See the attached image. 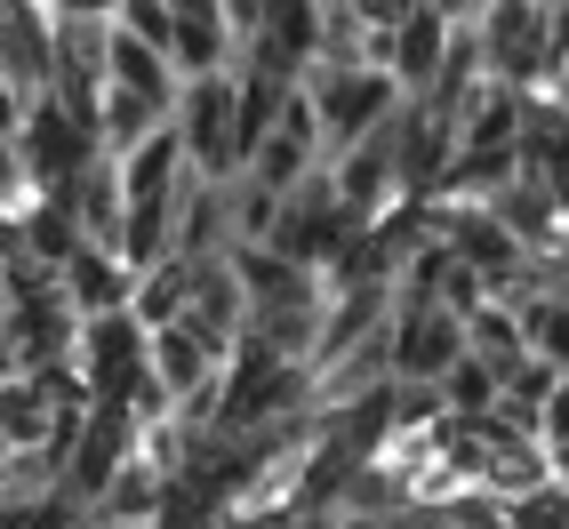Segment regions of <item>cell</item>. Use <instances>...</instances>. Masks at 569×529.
Returning a JSON list of instances; mask_svg holds the SVG:
<instances>
[{
    "label": "cell",
    "mask_w": 569,
    "mask_h": 529,
    "mask_svg": "<svg viewBox=\"0 0 569 529\" xmlns=\"http://www.w3.org/2000/svg\"><path fill=\"white\" fill-rule=\"evenodd\" d=\"M313 112H321V137H329V169L353 153V144H369L377 129L393 121V112L409 104L393 72H377V64H353V72H313L306 81Z\"/></svg>",
    "instance_id": "1"
},
{
    "label": "cell",
    "mask_w": 569,
    "mask_h": 529,
    "mask_svg": "<svg viewBox=\"0 0 569 529\" xmlns=\"http://www.w3.org/2000/svg\"><path fill=\"white\" fill-rule=\"evenodd\" d=\"M481 57H489V81H506L521 97H553V32L546 9L529 0H506V9H481Z\"/></svg>",
    "instance_id": "2"
},
{
    "label": "cell",
    "mask_w": 569,
    "mask_h": 529,
    "mask_svg": "<svg viewBox=\"0 0 569 529\" xmlns=\"http://www.w3.org/2000/svg\"><path fill=\"white\" fill-rule=\"evenodd\" d=\"M233 121H241V81H233V72H217V81H184V97H177V137H184L193 177H209V184H233V177H241V161H233Z\"/></svg>",
    "instance_id": "3"
},
{
    "label": "cell",
    "mask_w": 569,
    "mask_h": 529,
    "mask_svg": "<svg viewBox=\"0 0 569 529\" xmlns=\"http://www.w3.org/2000/svg\"><path fill=\"white\" fill-rule=\"evenodd\" d=\"M466 361V321L449 306H401L393 313V377L401 386H441Z\"/></svg>",
    "instance_id": "4"
},
{
    "label": "cell",
    "mask_w": 569,
    "mask_h": 529,
    "mask_svg": "<svg viewBox=\"0 0 569 529\" xmlns=\"http://www.w3.org/2000/svg\"><path fill=\"white\" fill-rule=\"evenodd\" d=\"M441 241L458 249L466 273H481V281H489V297H498V289L521 273V264H529V249L506 233L498 217H489V201H441Z\"/></svg>",
    "instance_id": "5"
},
{
    "label": "cell",
    "mask_w": 569,
    "mask_h": 529,
    "mask_svg": "<svg viewBox=\"0 0 569 529\" xmlns=\"http://www.w3.org/2000/svg\"><path fill=\"white\" fill-rule=\"evenodd\" d=\"M169 64L184 81H217V72H241V32L224 0H177V49Z\"/></svg>",
    "instance_id": "6"
},
{
    "label": "cell",
    "mask_w": 569,
    "mask_h": 529,
    "mask_svg": "<svg viewBox=\"0 0 569 529\" xmlns=\"http://www.w3.org/2000/svg\"><path fill=\"white\" fill-rule=\"evenodd\" d=\"M449 41H458V9H433V0H409V17L393 32V81L401 97L417 104L433 81H441V64H449Z\"/></svg>",
    "instance_id": "7"
},
{
    "label": "cell",
    "mask_w": 569,
    "mask_h": 529,
    "mask_svg": "<svg viewBox=\"0 0 569 529\" xmlns=\"http://www.w3.org/2000/svg\"><path fill=\"white\" fill-rule=\"evenodd\" d=\"M64 209H72V224H81L89 249L121 257V241H129V184H121V161H97V169L64 193Z\"/></svg>",
    "instance_id": "8"
},
{
    "label": "cell",
    "mask_w": 569,
    "mask_h": 529,
    "mask_svg": "<svg viewBox=\"0 0 569 529\" xmlns=\"http://www.w3.org/2000/svg\"><path fill=\"white\" fill-rule=\"evenodd\" d=\"M489 217L506 224V233L529 249V257H561V233H569V217H561V201H553V184L546 177H513L498 201H489Z\"/></svg>",
    "instance_id": "9"
},
{
    "label": "cell",
    "mask_w": 569,
    "mask_h": 529,
    "mask_svg": "<svg viewBox=\"0 0 569 529\" xmlns=\"http://www.w3.org/2000/svg\"><path fill=\"white\" fill-rule=\"evenodd\" d=\"M224 369H233V361L209 353L193 329H161V337H153V377L169 386L177 409H184V401H201V393H224Z\"/></svg>",
    "instance_id": "10"
},
{
    "label": "cell",
    "mask_w": 569,
    "mask_h": 529,
    "mask_svg": "<svg viewBox=\"0 0 569 529\" xmlns=\"http://www.w3.org/2000/svg\"><path fill=\"white\" fill-rule=\"evenodd\" d=\"M546 481H553V449L489 418V466H481V489H498V498L513 506V498H538Z\"/></svg>",
    "instance_id": "11"
},
{
    "label": "cell",
    "mask_w": 569,
    "mask_h": 529,
    "mask_svg": "<svg viewBox=\"0 0 569 529\" xmlns=\"http://www.w3.org/2000/svg\"><path fill=\"white\" fill-rule=\"evenodd\" d=\"M521 121H529V97L489 81L466 112V129H458V153H521Z\"/></svg>",
    "instance_id": "12"
},
{
    "label": "cell",
    "mask_w": 569,
    "mask_h": 529,
    "mask_svg": "<svg viewBox=\"0 0 569 529\" xmlns=\"http://www.w3.org/2000/svg\"><path fill=\"white\" fill-rule=\"evenodd\" d=\"M161 506H169V473H153L144 458H129L112 473V489L97 498V521L104 529H161Z\"/></svg>",
    "instance_id": "13"
},
{
    "label": "cell",
    "mask_w": 569,
    "mask_h": 529,
    "mask_svg": "<svg viewBox=\"0 0 569 529\" xmlns=\"http://www.w3.org/2000/svg\"><path fill=\"white\" fill-rule=\"evenodd\" d=\"M193 289H201V257H169V264H153V273L137 281V306L129 313L161 337V329H177L184 313H193Z\"/></svg>",
    "instance_id": "14"
},
{
    "label": "cell",
    "mask_w": 569,
    "mask_h": 529,
    "mask_svg": "<svg viewBox=\"0 0 569 529\" xmlns=\"http://www.w3.org/2000/svg\"><path fill=\"white\" fill-rule=\"evenodd\" d=\"M393 529H513V506L498 498V489H458V498L409 506Z\"/></svg>",
    "instance_id": "15"
},
{
    "label": "cell",
    "mask_w": 569,
    "mask_h": 529,
    "mask_svg": "<svg viewBox=\"0 0 569 529\" xmlns=\"http://www.w3.org/2000/svg\"><path fill=\"white\" fill-rule=\"evenodd\" d=\"M466 353H473V361H489L498 377H513V369L529 361V337H521V321H513L506 306H481V313L466 321Z\"/></svg>",
    "instance_id": "16"
},
{
    "label": "cell",
    "mask_w": 569,
    "mask_h": 529,
    "mask_svg": "<svg viewBox=\"0 0 569 529\" xmlns=\"http://www.w3.org/2000/svg\"><path fill=\"white\" fill-rule=\"evenodd\" d=\"M513 321H521V337H529V353L553 361V369L569 377V297H529Z\"/></svg>",
    "instance_id": "17"
},
{
    "label": "cell",
    "mask_w": 569,
    "mask_h": 529,
    "mask_svg": "<svg viewBox=\"0 0 569 529\" xmlns=\"http://www.w3.org/2000/svg\"><path fill=\"white\" fill-rule=\"evenodd\" d=\"M538 441H546V449H569V386L546 401V426H538Z\"/></svg>",
    "instance_id": "18"
}]
</instances>
